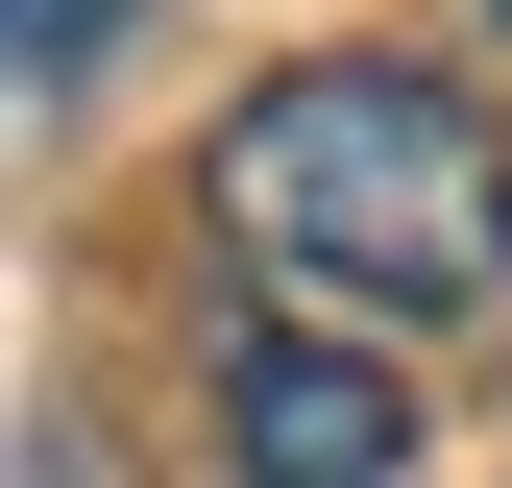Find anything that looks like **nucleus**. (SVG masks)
Instances as JSON below:
<instances>
[{
    "label": "nucleus",
    "instance_id": "obj_3",
    "mask_svg": "<svg viewBox=\"0 0 512 488\" xmlns=\"http://www.w3.org/2000/svg\"><path fill=\"white\" fill-rule=\"evenodd\" d=\"M122 25H147V0H0V122H49V98H74Z\"/></svg>",
    "mask_w": 512,
    "mask_h": 488
},
{
    "label": "nucleus",
    "instance_id": "obj_2",
    "mask_svg": "<svg viewBox=\"0 0 512 488\" xmlns=\"http://www.w3.org/2000/svg\"><path fill=\"white\" fill-rule=\"evenodd\" d=\"M220 464L244 488H415V391L317 318H244L220 342Z\"/></svg>",
    "mask_w": 512,
    "mask_h": 488
},
{
    "label": "nucleus",
    "instance_id": "obj_1",
    "mask_svg": "<svg viewBox=\"0 0 512 488\" xmlns=\"http://www.w3.org/2000/svg\"><path fill=\"white\" fill-rule=\"evenodd\" d=\"M220 244L317 318H488L512 293V122L415 49H293L220 98Z\"/></svg>",
    "mask_w": 512,
    "mask_h": 488
},
{
    "label": "nucleus",
    "instance_id": "obj_4",
    "mask_svg": "<svg viewBox=\"0 0 512 488\" xmlns=\"http://www.w3.org/2000/svg\"><path fill=\"white\" fill-rule=\"evenodd\" d=\"M488 25H512V0H488Z\"/></svg>",
    "mask_w": 512,
    "mask_h": 488
}]
</instances>
